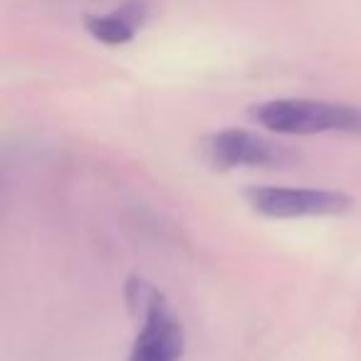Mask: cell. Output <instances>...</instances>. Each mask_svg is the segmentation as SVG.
<instances>
[{
  "instance_id": "obj_4",
  "label": "cell",
  "mask_w": 361,
  "mask_h": 361,
  "mask_svg": "<svg viewBox=\"0 0 361 361\" xmlns=\"http://www.w3.org/2000/svg\"><path fill=\"white\" fill-rule=\"evenodd\" d=\"M201 156L216 169L238 166H282L292 159V151L247 129H223L201 141Z\"/></svg>"
},
{
  "instance_id": "obj_1",
  "label": "cell",
  "mask_w": 361,
  "mask_h": 361,
  "mask_svg": "<svg viewBox=\"0 0 361 361\" xmlns=\"http://www.w3.org/2000/svg\"><path fill=\"white\" fill-rule=\"evenodd\" d=\"M124 295L131 314L141 322L129 361H180L186 349V331L171 314L166 297L141 277L126 280Z\"/></svg>"
},
{
  "instance_id": "obj_5",
  "label": "cell",
  "mask_w": 361,
  "mask_h": 361,
  "mask_svg": "<svg viewBox=\"0 0 361 361\" xmlns=\"http://www.w3.org/2000/svg\"><path fill=\"white\" fill-rule=\"evenodd\" d=\"M141 20H144V8L131 3V6L119 8V11L109 13V16L90 18L85 23V27L94 40L104 42V45H124L136 35V30L141 27Z\"/></svg>"
},
{
  "instance_id": "obj_3",
  "label": "cell",
  "mask_w": 361,
  "mask_h": 361,
  "mask_svg": "<svg viewBox=\"0 0 361 361\" xmlns=\"http://www.w3.org/2000/svg\"><path fill=\"white\" fill-rule=\"evenodd\" d=\"M247 206L265 218H319L349 211V196L326 188L255 186L245 191Z\"/></svg>"
},
{
  "instance_id": "obj_2",
  "label": "cell",
  "mask_w": 361,
  "mask_h": 361,
  "mask_svg": "<svg viewBox=\"0 0 361 361\" xmlns=\"http://www.w3.org/2000/svg\"><path fill=\"white\" fill-rule=\"evenodd\" d=\"M252 121L277 134H361V106L319 99H272L250 109Z\"/></svg>"
}]
</instances>
